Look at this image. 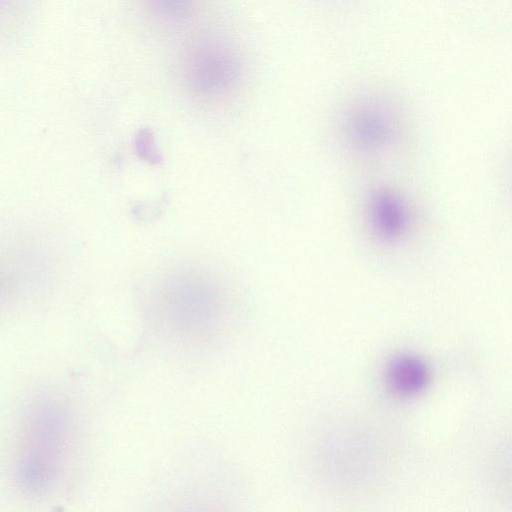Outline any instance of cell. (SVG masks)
<instances>
[{
  "label": "cell",
  "instance_id": "6da1fadb",
  "mask_svg": "<svg viewBox=\"0 0 512 512\" xmlns=\"http://www.w3.org/2000/svg\"><path fill=\"white\" fill-rule=\"evenodd\" d=\"M218 284L193 269L169 276L156 289L155 317L179 337L192 338L212 331L225 309L224 292Z\"/></svg>",
  "mask_w": 512,
  "mask_h": 512
},
{
  "label": "cell",
  "instance_id": "7a4b0ae2",
  "mask_svg": "<svg viewBox=\"0 0 512 512\" xmlns=\"http://www.w3.org/2000/svg\"><path fill=\"white\" fill-rule=\"evenodd\" d=\"M403 123L399 111L382 97L355 100L340 118V136L346 148L361 158H379L400 144Z\"/></svg>",
  "mask_w": 512,
  "mask_h": 512
},
{
  "label": "cell",
  "instance_id": "3957f363",
  "mask_svg": "<svg viewBox=\"0 0 512 512\" xmlns=\"http://www.w3.org/2000/svg\"><path fill=\"white\" fill-rule=\"evenodd\" d=\"M368 216L373 230L386 241L399 238L407 229L409 207L398 192L381 189L370 197Z\"/></svg>",
  "mask_w": 512,
  "mask_h": 512
},
{
  "label": "cell",
  "instance_id": "277c9868",
  "mask_svg": "<svg viewBox=\"0 0 512 512\" xmlns=\"http://www.w3.org/2000/svg\"><path fill=\"white\" fill-rule=\"evenodd\" d=\"M387 380L396 393L413 395L426 387L429 370L422 359L413 355H401L389 364Z\"/></svg>",
  "mask_w": 512,
  "mask_h": 512
}]
</instances>
